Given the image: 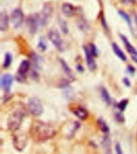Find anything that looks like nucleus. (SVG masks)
<instances>
[{
  "label": "nucleus",
  "mask_w": 137,
  "mask_h": 154,
  "mask_svg": "<svg viewBox=\"0 0 137 154\" xmlns=\"http://www.w3.org/2000/svg\"><path fill=\"white\" fill-rule=\"evenodd\" d=\"M30 134L35 141H45L53 137L56 134V130L51 124L42 121H35L30 126Z\"/></svg>",
  "instance_id": "f257e3e1"
},
{
  "label": "nucleus",
  "mask_w": 137,
  "mask_h": 154,
  "mask_svg": "<svg viewBox=\"0 0 137 154\" xmlns=\"http://www.w3.org/2000/svg\"><path fill=\"white\" fill-rule=\"evenodd\" d=\"M24 116H25V113L22 109H17L13 112L10 116L8 122H7L8 129L12 132H15L18 130L23 122Z\"/></svg>",
  "instance_id": "f03ea898"
},
{
  "label": "nucleus",
  "mask_w": 137,
  "mask_h": 154,
  "mask_svg": "<svg viewBox=\"0 0 137 154\" xmlns=\"http://www.w3.org/2000/svg\"><path fill=\"white\" fill-rule=\"evenodd\" d=\"M27 108L29 112L34 116H40L43 112V108L41 101L36 97H33L29 99Z\"/></svg>",
  "instance_id": "7ed1b4c3"
},
{
  "label": "nucleus",
  "mask_w": 137,
  "mask_h": 154,
  "mask_svg": "<svg viewBox=\"0 0 137 154\" xmlns=\"http://www.w3.org/2000/svg\"><path fill=\"white\" fill-rule=\"evenodd\" d=\"M47 36H48L49 40L52 42L54 46H56V49L60 52H63L64 50V46H63V42L61 38L59 33L56 30H51L48 32Z\"/></svg>",
  "instance_id": "20e7f679"
},
{
  "label": "nucleus",
  "mask_w": 137,
  "mask_h": 154,
  "mask_svg": "<svg viewBox=\"0 0 137 154\" xmlns=\"http://www.w3.org/2000/svg\"><path fill=\"white\" fill-rule=\"evenodd\" d=\"M27 26L28 30L30 34H35L37 32L38 28H39V24H40V15L37 14H31L27 19Z\"/></svg>",
  "instance_id": "39448f33"
},
{
  "label": "nucleus",
  "mask_w": 137,
  "mask_h": 154,
  "mask_svg": "<svg viewBox=\"0 0 137 154\" xmlns=\"http://www.w3.org/2000/svg\"><path fill=\"white\" fill-rule=\"evenodd\" d=\"M80 124L77 122H67L63 128V133L65 137L68 138L73 137L75 132L79 129Z\"/></svg>",
  "instance_id": "423d86ee"
},
{
  "label": "nucleus",
  "mask_w": 137,
  "mask_h": 154,
  "mask_svg": "<svg viewBox=\"0 0 137 154\" xmlns=\"http://www.w3.org/2000/svg\"><path fill=\"white\" fill-rule=\"evenodd\" d=\"M13 143L14 148L18 151L21 152L25 149L27 143V137L25 134H14L13 137Z\"/></svg>",
  "instance_id": "0eeeda50"
},
{
  "label": "nucleus",
  "mask_w": 137,
  "mask_h": 154,
  "mask_svg": "<svg viewBox=\"0 0 137 154\" xmlns=\"http://www.w3.org/2000/svg\"><path fill=\"white\" fill-rule=\"evenodd\" d=\"M52 7L50 4H45L41 14H40V25L43 26L46 25L48 23L49 19L51 18V14H52Z\"/></svg>",
  "instance_id": "6e6552de"
},
{
  "label": "nucleus",
  "mask_w": 137,
  "mask_h": 154,
  "mask_svg": "<svg viewBox=\"0 0 137 154\" xmlns=\"http://www.w3.org/2000/svg\"><path fill=\"white\" fill-rule=\"evenodd\" d=\"M11 19L14 28H19L23 24L24 20V14L20 9H15L12 12Z\"/></svg>",
  "instance_id": "1a4fd4ad"
},
{
  "label": "nucleus",
  "mask_w": 137,
  "mask_h": 154,
  "mask_svg": "<svg viewBox=\"0 0 137 154\" xmlns=\"http://www.w3.org/2000/svg\"><path fill=\"white\" fill-rule=\"evenodd\" d=\"M120 38L121 40L123 41V44H124V46H125L126 49H127V51L129 54H130L131 57H132V59L137 63V51L136 49L134 47V46L131 44V42L128 41V39L124 36V35H120Z\"/></svg>",
  "instance_id": "9d476101"
},
{
  "label": "nucleus",
  "mask_w": 137,
  "mask_h": 154,
  "mask_svg": "<svg viewBox=\"0 0 137 154\" xmlns=\"http://www.w3.org/2000/svg\"><path fill=\"white\" fill-rule=\"evenodd\" d=\"M13 76L11 74H4L1 78V87L5 92H9L13 83Z\"/></svg>",
  "instance_id": "9b49d317"
},
{
  "label": "nucleus",
  "mask_w": 137,
  "mask_h": 154,
  "mask_svg": "<svg viewBox=\"0 0 137 154\" xmlns=\"http://www.w3.org/2000/svg\"><path fill=\"white\" fill-rule=\"evenodd\" d=\"M84 53H85V57H86L88 67L91 71H94L96 69V64H95V59H94V56L91 54V53L89 51V48H88L87 46H84Z\"/></svg>",
  "instance_id": "f8f14e48"
},
{
  "label": "nucleus",
  "mask_w": 137,
  "mask_h": 154,
  "mask_svg": "<svg viewBox=\"0 0 137 154\" xmlns=\"http://www.w3.org/2000/svg\"><path fill=\"white\" fill-rule=\"evenodd\" d=\"M9 26V18L4 12L0 14V30L5 31L8 29Z\"/></svg>",
  "instance_id": "ddd939ff"
},
{
  "label": "nucleus",
  "mask_w": 137,
  "mask_h": 154,
  "mask_svg": "<svg viewBox=\"0 0 137 154\" xmlns=\"http://www.w3.org/2000/svg\"><path fill=\"white\" fill-rule=\"evenodd\" d=\"M59 62H60V64L61 66H62V68H63V71H64V73L66 74V75L69 78L70 80H75L74 74H73V72H72V70L71 69V68H70L69 66L68 65V63H67L64 60L61 59V58L59 59Z\"/></svg>",
  "instance_id": "4468645a"
},
{
  "label": "nucleus",
  "mask_w": 137,
  "mask_h": 154,
  "mask_svg": "<svg viewBox=\"0 0 137 154\" xmlns=\"http://www.w3.org/2000/svg\"><path fill=\"white\" fill-rule=\"evenodd\" d=\"M62 11H63V13L64 14V15L67 17L73 16L75 14V7H73V5L70 4V3L63 4Z\"/></svg>",
  "instance_id": "2eb2a0df"
},
{
  "label": "nucleus",
  "mask_w": 137,
  "mask_h": 154,
  "mask_svg": "<svg viewBox=\"0 0 137 154\" xmlns=\"http://www.w3.org/2000/svg\"><path fill=\"white\" fill-rule=\"evenodd\" d=\"M73 113L78 118L81 120H85L88 117V112L83 107H78L73 110Z\"/></svg>",
  "instance_id": "dca6fc26"
},
{
  "label": "nucleus",
  "mask_w": 137,
  "mask_h": 154,
  "mask_svg": "<svg viewBox=\"0 0 137 154\" xmlns=\"http://www.w3.org/2000/svg\"><path fill=\"white\" fill-rule=\"evenodd\" d=\"M102 145L105 152L107 153H112V141H111V138L107 135H105L103 138Z\"/></svg>",
  "instance_id": "f3484780"
},
{
  "label": "nucleus",
  "mask_w": 137,
  "mask_h": 154,
  "mask_svg": "<svg viewBox=\"0 0 137 154\" xmlns=\"http://www.w3.org/2000/svg\"><path fill=\"white\" fill-rule=\"evenodd\" d=\"M112 49H113V51H114V53L116 54V55L123 62H125L126 60H127V57H126L125 54L123 53L122 50H121L119 46L116 43H112Z\"/></svg>",
  "instance_id": "a211bd4d"
},
{
  "label": "nucleus",
  "mask_w": 137,
  "mask_h": 154,
  "mask_svg": "<svg viewBox=\"0 0 137 154\" xmlns=\"http://www.w3.org/2000/svg\"><path fill=\"white\" fill-rule=\"evenodd\" d=\"M30 62L28 60H24L21 62V64L19 67V70H18V73L22 74H26L27 73V71L30 69Z\"/></svg>",
  "instance_id": "6ab92c4d"
},
{
  "label": "nucleus",
  "mask_w": 137,
  "mask_h": 154,
  "mask_svg": "<svg viewBox=\"0 0 137 154\" xmlns=\"http://www.w3.org/2000/svg\"><path fill=\"white\" fill-rule=\"evenodd\" d=\"M100 95H101V97L104 101V102L107 105H110L111 102H112V100H111V97H110L109 93L107 92V90L105 89V88H101L100 90Z\"/></svg>",
  "instance_id": "aec40b11"
},
{
  "label": "nucleus",
  "mask_w": 137,
  "mask_h": 154,
  "mask_svg": "<svg viewBox=\"0 0 137 154\" xmlns=\"http://www.w3.org/2000/svg\"><path fill=\"white\" fill-rule=\"evenodd\" d=\"M119 14L120 15V17L123 20L125 21L128 26L130 28V30L132 32H133V28H132V21L130 19V17L128 16V14H126L124 11H119Z\"/></svg>",
  "instance_id": "412c9836"
},
{
  "label": "nucleus",
  "mask_w": 137,
  "mask_h": 154,
  "mask_svg": "<svg viewBox=\"0 0 137 154\" xmlns=\"http://www.w3.org/2000/svg\"><path fill=\"white\" fill-rule=\"evenodd\" d=\"M98 125H99V127L100 129H101V131H103L105 134H107L109 132V127L107 125V123L104 122V120L102 119V118H99L98 119Z\"/></svg>",
  "instance_id": "4be33fe9"
},
{
  "label": "nucleus",
  "mask_w": 137,
  "mask_h": 154,
  "mask_svg": "<svg viewBox=\"0 0 137 154\" xmlns=\"http://www.w3.org/2000/svg\"><path fill=\"white\" fill-rule=\"evenodd\" d=\"M78 25H79V27L83 31H85L89 28V25L88 22L86 21V19H84L83 17H81L79 20L78 21Z\"/></svg>",
  "instance_id": "5701e85b"
},
{
  "label": "nucleus",
  "mask_w": 137,
  "mask_h": 154,
  "mask_svg": "<svg viewBox=\"0 0 137 154\" xmlns=\"http://www.w3.org/2000/svg\"><path fill=\"white\" fill-rule=\"evenodd\" d=\"M12 62V56L10 53H7L5 54V58H4V62H3V65L2 66L3 68H8V67L11 66Z\"/></svg>",
  "instance_id": "b1692460"
},
{
  "label": "nucleus",
  "mask_w": 137,
  "mask_h": 154,
  "mask_svg": "<svg viewBox=\"0 0 137 154\" xmlns=\"http://www.w3.org/2000/svg\"><path fill=\"white\" fill-rule=\"evenodd\" d=\"M59 24L61 30L63 31V34H66V35H67L68 33V24L66 23V21L63 20L61 18H59Z\"/></svg>",
  "instance_id": "393cba45"
},
{
  "label": "nucleus",
  "mask_w": 137,
  "mask_h": 154,
  "mask_svg": "<svg viewBox=\"0 0 137 154\" xmlns=\"http://www.w3.org/2000/svg\"><path fill=\"white\" fill-rule=\"evenodd\" d=\"M128 104V100L127 99H123L122 101H120L117 104V108L119 109L120 111H124V109H126L127 106Z\"/></svg>",
  "instance_id": "a878e982"
},
{
  "label": "nucleus",
  "mask_w": 137,
  "mask_h": 154,
  "mask_svg": "<svg viewBox=\"0 0 137 154\" xmlns=\"http://www.w3.org/2000/svg\"><path fill=\"white\" fill-rule=\"evenodd\" d=\"M38 48L40 49L41 51H45L46 50V40L43 37L40 38L39 44H38Z\"/></svg>",
  "instance_id": "bb28decb"
},
{
  "label": "nucleus",
  "mask_w": 137,
  "mask_h": 154,
  "mask_svg": "<svg viewBox=\"0 0 137 154\" xmlns=\"http://www.w3.org/2000/svg\"><path fill=\"white\" fill-rule=\"evenodd\" d=\"M89 51H90V52H91V54H92L94 57H97L98 56L97 47H96L94 44L91 43L89 45Z\"/></svg>",
  "instance_id": "cd10ccee"
},
{
  "label": "nucleus",
  "mask_w": 137,
  "mask_h": 154,
  "mask_svg": "<svg viewBox=\"0 0 137 154\" xmlns=\"http://www.w3.org/2000/svg\"><path fill=\"white\" fill-rule=\"evenodd\" d=\"M25 75L26 74H19V73H18L16 75L17 81H18L19 82H24L26 80Z\"/></svg>",
  "instance_id": "c85d7f7f"
},
{
  "label": "nucleus",
  "mask_w": 137,
  "mask_h": 154,
  "mask_svg": "<svg viewBox=\"0 0 137 154\" xmlns=\"http://www.w3.org/2000/svg\"><path fill=\"white\" fill-rule=\"evenodd\" d=\"M115 118H116V120L117 121V122H120V123L121 122H124V117H123V115L119 113H116V115H115Z\"/></svg>",
  "instance_id": "c756f323"
},
{
  "label": "nucleus",
  "mask_w": 137,
  "mask_h": 154,
  "mask_svg": "<svg viewBox=\"0 0 137 154\" xmlns=\"http://www.w3.org/2000/svg\"><path fill=\"white\" fill-rule=\"evenodd\" d=\"M121 2H123V4H127V5H132L134 4L136 0H121Z\"/></svg>",
  "instance_id": "7c9ffc66"
},
{
  "label": "nucleus",
  "mask_w": 137,
  "mask_h": 154,
  "mask_svg": "<svg viewBox=\"0 0 137 154\" xmlns=\"http://www.w3.org/2000/svg\"><path fill=\"white\" fill-rule=\"evenodd\" d=\"M116 152H117L118 154H122L123 153V151L121 149V147H120V145L119 144H116Z\"/></svg>",
  "instance_id": "2f4dec72"
},
{
  "label": "nucleus",
  "mask_w": 137,
  "mask_h": 154,
  "mask_svg": "<svg viewBox=\"0 0 137 154\" xmlns=\"http://www.w3.org/2000/svg\"><path fill=\"white\" fill-rule=\"evenodd\" d=\"M101 23H102V26L104 27L105 30H107V23H106V21H105L104 17V15L102 16V19H101Z\"/></svg>",
  "instance_id": "473e14b6"
},
{
  "label": "nucleus",
  "mask_w": 137,
  "mask_h": 154,
  "mask_svg": "<svg viewBox=\"0 0 137 154\" xmlns=\"http://www.w3.org/2000/svg\"><path fill=\"white\" fill-rule=\"evenodd\" d=\"M128 71L132 74H134L135 73V68L129 65V66H128Z\"/></svg>",
  "instance_id": "72a5a7b5"
},
{
  "label": "nucleus",
  "mask_w": 137,
  "mask_h": 154,
  "mask_svg": "<svg viewBox=\"0 0 137 154\" xmlns=\"http://www.w3.org/2000/svg\"><path fill=\"white\" fill-rule=\"evenodd\" d=\"M123 83H124V85H125L126 86H130V85H131V82H130V81H129V79H128V78H123Z\"/></svg>",
  "instance_id": "f704fd0d"
},
{
  "label": "nucleus",
  "mask_w": 137,
  "mask_h": 154,
  "mask_svg": "<svg viewBox=\"0 0 137 154\" xmlns=\"http://www.w3.org/2000/svg\"><path fill=\"white\" fill-rule=\"evenodd\" d=\"M76 69L79 72H84V67L82 66L81 65H79V64L77 65V66H76Z\"/></svg>",
  "instance_id": "c9c22d12"
},
{
  "label": "nucleus",
  "mask_w": 137,
  "mask_h": 154,
  "mask_svg": "<svg viewBox=\"0 0 137 154\" xmlns=\"http://www.w3.org/2000/svg\"><path fill=\"white\" fill-rule=\"evenodd\" d=\"M134 19H135V25H136V26H137V14H135V15H134ZM136 37H137V36H136Z\"/></svg>",
  "instance_id": "e433bc0d"
}]
</instances>
